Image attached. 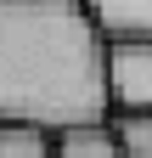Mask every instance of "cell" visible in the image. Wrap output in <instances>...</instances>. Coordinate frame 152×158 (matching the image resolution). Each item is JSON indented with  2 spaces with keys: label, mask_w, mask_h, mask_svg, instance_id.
<instances>
[{
  "label": "cell",
  "mask_w": 152,
  "mask_h": 158,
  "mask_svg": "<svg viewBox=\"0 0 152 158\" xmlns=\"http://www.w3.org/2000/svg\"><path fill=\"white\" fill-rule=\"evenodd\" d=\"M107 56L79 0H0V124L40 135L107 124Z\"/></svg>",
  "instance_id": "obj_1"
},
{
  "label": "cell",
  "mask_w": 152,
  "mask_h": 158,
  "mask_svg": "<svg viewBox=\"0 0 152 158\" xmlns=\"http://www.w3.org/2000/svg\"><path fill=\"white\" fill-rule=\"evenodd\" d=\"M90 23L107 34V45H130V40H152V0H79Z\"/></svg>",
  "instance_id": "obj_3"
},
{
  "label": "cell",
  "mask_w": 152,
  "mask_h": 158,
  "mask_svg": "<svg viewBox=\"0 0 152 158\" xmlns=\"http://www.w3.org/2000/svg\"><path fill=\"white\" fill-rule=\"evenodd\" d=\"M107 90H113V107L152 113V40L113 45V56H107Z\"/></svg>",
  "instance_id": "obj_2"
},
{
  "label": "cell",
  "mask_w": 152,
  "mask_h": 158,
  "mask_svg": "<svg viewBox=\"0 0 152 158\" xmlns=\"http://www.w3.org/2000/svg\"><path fill=\"white\" fill-rule=\"evenodd\" d=\"M113 130H118V141H124L130 158H152V113H118Z\"/></svg>",
  "instance_id": "obj_6"
},
{
  "label": "cell",
  "mask_w": 152,
  "mask_h": 158,
  "mask_svg": "<svg viewBox=\"0 0 152 158\" xmlns=\"http://www.w3.org/2000/svg\"><path fill=\"white\" fill-rule=\"evenodd\" d=\"M0 158H56V152H51V135H40V130L0 124Z\"/></svg>",
  "instance_id": "obj_5"
},
{
  "label": "cell",
  "mask_w": 152,
  "mask_h": 158,
  "mask_svg": "<svg viewBox=\"0 0 152 158\" xmlns=\"http://www.w3.org/2000/svg\"><path fill=\"white\" fill-rule=\"evenodd\" d=\"M51 152H56V158H130L113 124H79V130H62V135H51Z\"/></svg>",
  "instance_id": "obj_4"
}]
</instances>
